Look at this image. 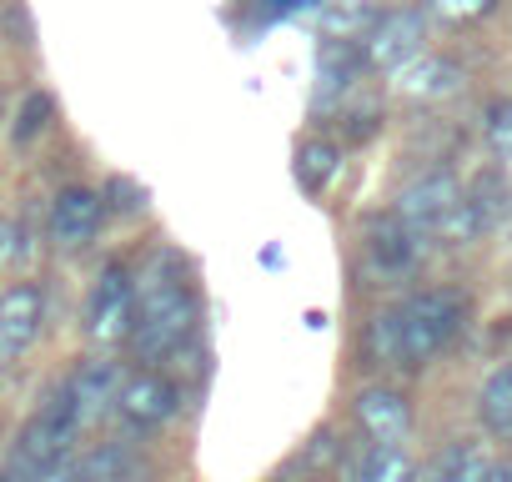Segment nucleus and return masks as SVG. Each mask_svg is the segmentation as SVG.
Segmentation results:
<instances>
[{
    "label": "nucleus",
    "mask_w": 512,
    "mask_h": 482,
    "mask_svg": "<svg viewBox=\"0 0 512 482\" xmlns=\"http://www.w3.org/2000/svg\"><path fill=\"white\" fill-rule=\"evenodd\" d=\"M352 76H357V61L347 56V51H332L327 61H322V86H317V106L322 111H332L337 106V96L352 86Z\"/></svg>",
    "instance_id": "19"
},
{
    "label": "nucleus",
    "mask_w": 512,
    "mask_h": 482,
    "mask_svg": "<svg viewBox=\"0 0 512 482\" xmlns=\"http://www.w3.org/2000/svg\"><path fill=\"white\" fill-rule=\"evenodd\" d=\"M352 417H357V427L367 432V442L407 447V432H412V402H407L397 387H362V392L352 397Z\"/></svg>",
    "instance_id": "9"
},
{
    "label": "nucleus",
    "mask_w": 512,
    "mask_h": 482,
    "mask_svg": "<svg viewBox=\"0 0 512 482\" xmlns=\"http://www.w3.org/2000/svg\"><path fill=\"white\" fill-rule=\"evenodd\" d=\"M116 412L121 422H131L136 432H151V427H166L176 412H181V387L161 372H131L116 392Z\"/></svg>",
    "instance_id": "6"
},
{
    "label": "nucleus",
    "mask_w": 512,
    "mask_h": 482,
    "mask_svg": "<svg viewBox=\"0 0 512 482\" xmlns=\"http://www.w3.org/2000/svg\"><path fill=\"white\" fill-rule=\"evenodd\" d=\"M101 221H106V201H101L96 191H86V186H66V191L51 201V241H56L61 252L91 247L96 231H101Z\"/></svg>",
    "instance_id": "10"
},
{
    "label": "nucleus",
    "mask_w": 512,
    "mask_h": 482,
    "mask_svg": "<svg viewBox=\"0 0 512 482\" xmlns=\"http://www.w3.org/2000/svg\"><path fill=\"white\" fill-rule=\"evenodd\" d=\"M467 201L477 206V216H482V221H487V231H492V226H497V216L507 211V181H502L497 171H487V176L467 191Z\"/></svg>",
    "instance_id": "21"
},
{
    "label": "nucleus",
    "mask_w": 512,
    "mask_h": 482,
    "mask_svg": "<svg viewBox=\"0 0 512 482\" xmlns=\"http://www.w3.org/2000/svg\"><path fill=\"white\" fill-rule=\"evenodd\" d=\"M337 171H342V151L332 146V141H307L302 151H297V181L317 196V191H327L332 181H337Z\"/></svg>",
    "instance_id": "17"
},
{
    "label": "nucleus",
    "mask_w": 512,
    "mask_h": 482,
    "mask_svg": "<svg viewBox=\"0 0 512 482\" xmlns=\"http://www.w3.org/2000/svg\"><path fill=\"white\" fill-rule=\"evenodd\" d=\"M76 437H81V422H76L71 392H66V382H61V387L41 402V412L26 422V432L16 437L11 462H6V477H0V482H36L46 467L76 457Z\"/></svg>",
    "instance_id": "2"
},
{
    "label": "nucleus",
    "mask_w": 512,
    "mask_h": 482,
    "mask_svg": "<svg viewBox=\"0 0 512 482\" xmlns=\"http://www.w3.org/2000/svg\"><path fill=\"white\" fill-rule=\"evenodd\" d=\"M41 322H46V297L36 282H16L0 292V372L16 367L36 347Z\"/></svg>",
    "instance_id": "5"
},
{
    "label": "nucleus",
    "mask_w": 512,
    "mask_h": 482,
    "mask_svg": "<svg viewBox=\"0 0 512 482\" xmlns=\"http://www.w3.org/2000/svg\"><path fill=\"white\" fill-rule=\"evenodd\" d=\"M46 111H51V101H46V96H31V101H26V121L16 126V136H21V141L36 136V126H46Z\"/></svg>",
    "instance_id": "24"
},
{
    "label": "nucleus",
    "mask_w": 512,
    "mask_h": 482,
    "mask_svg": "<svg viewBox=\"0 0 512 482\" xmlns=\"http://www.w3.org/2000/svg\"><path fill=\"white\" fill-rule=\"evenodd\" d=\"M487 482H512V462H492V472H487Z\"/></svg>",
    "instance_id": "26"
},
{
    "label": "nucleus",
    "mask_w": 512,
    "mask_h": 482,
    "mask_svg": "<svg viewBox=\"0 0 512 482\" xmlns=\"http://www.w3.org/2000/svg\"><path fill=\"white\" fill-rule=\"evenodd\" d=\"M432 467H437V477H442V482H487L492 457L482 452V442H452Z\"/></svg>",
    "instance_id": "18"
},
{
    "label": "nucleus",
    "mask_w": 512,
    "mask_h": 482,
    "mask_svg": "<svg viewBox=\"0 0 512 482\" xmlns=\"http://www.w3.org/2000/svg\"><path fill=\"white\" fill-rule=\"evenodd\" d=\"M11 236H16V231H11V221H6V216H0V262H6V257H11Z\"/></svg>",
    "instance_id": "25"
},
{
    "label": "nucleus",
    "mask_w": 512,
    "mask_h": 482,
    "mask_svg": "<svg viewBox=\"0 0 512 482\" xmlns=\"http://www.w3.org/2000/svg\"><path fill=\"white\" fill-rule=\"evenodd\" d=\"M482 136H487V151H492L497 161H512V101H497V106H487Z\"/></svg>",
    "instance_id": "22"
},
{
    "label": "nucleus",
    "mask_w": 512,
    "mask_h": 482,
    "mask_svg": "<svg viewBox=\"0 0 512 482\" xmlns=\"http://www.w3.org/2000/svg\"><path fill=\"white\" fill-rule=\"evenodd\" d=\"M457 201H462L457 176H452V171H427V176H417L412 186H402V191H397L392 216H397V221H407V226L422 236V231H437Z\"/></svg>",
    "instance_id": "8"
},
{
    "label": "nucleus",
    "mask_w": 512,
    "mask_h": 482,
    "mask_svg": "<svg viewBox=\"0 0 512 482\" xmlns=\"http://www.w3.org/2000/svg\"><path fill=\"white\" fill-rule=\"evenodd\" d=\"M422 41H427V21H422L417 11H392V16H382V21L367 31L362 56H367V66H377V71H402V66H412V61L422 56Z\"/></svg>",
    "instance_id": "7"
},
{
    "label": "nucleus",
    "mask_w": 512,
    "mask_h": 482,
    "mask_svg": "<svg viewBox=\"0 0 512 482\" xmlns=\"http://www.w3.org/2000/svg\"><path fill=\"white\" fill-rule=\"evenodd\" d=\"M201 322V302L191 292V282L181 277V257L171 262V272H161V257H151L146 282H136V327H131V347L141 362H166L176 357L191 332Z\"/></svg>",
    "instance_id": "1"
},
{
    "label": "nucleus",
    "mask_w": 512,
    "mask_h": 482,
    "mask_svg": "<svg viewBox=\"0 0 512 482\" xmlns=\"http://www.w3.org/2000/svg\"><path fill=\"white\" fill-rule=\"evenodd\" d=\"M397 86L412 101H442V96H457L462 91V66H452L442 56H417L412 66L397 71Z\"/></svg>",
    "instance_id": "13"
},
{
    "label": "nucleus",
    "mask_w": 512,
    "mask_h": 482,
    "mask_svg": "<svg viewBox=\"0 0 512 482\" xmlns=\"http://www.w3.org/2000/svg\"><path fill=\"white\" fill-rule=\"evenodd\" d=\"M367 257L377 262L382 277H402L417 262V231L407 221H397L392 211L367 216Z\"/></svg>",
    "instance_id": "12"
},
{
    "label": "nucleus",
    "mask_w": 512,
    "mask_h": 482,
    "mask_svg": "<svg viewBox=\"0 0 512 482\" xmlns=\"http://www.w3.org/2000/svg\"><path fill=\"white\" fill-rule=\"evenodd\" d=\"M357 482H417L412 452H407V447L367 442V452L357 457Z\"/></svg>",
    "instance_id": "16"
},
{
    "label": "nucleus",
    "mask_w": 512,
    "mask_h": 482,
    "mask_svg": "<svg viewBox=\"0 0 512 482\" xmlns=\"http://www.w3.org/2000/svg\"><path fill=\"white\" fill-rule=\"evenodd\" d=\"M121 367L116 362H106V357H96V362H81L71 377H66V392H71V407H76V422H81V432L86 427H96L106 412H116V392H121Z\"/></svg>",
    "instance_id": "11"
},
{
    "label": "nucleus",
    "mask_w": 512,
    "mask_h": 482,
    "mask_svg": "<svg viewBox=\"0 0 512 482\" xmlns=\"http://www.w3.org/2000/svg\"><path fill=\"white\" fill-rule=\"evenodd\" d=\"M482 231H487V221L477 216V206H472L467 196H462V201L447 211V221L437 226V236H442V241H452V247H467V241H477Z\"/></svg>",
    "instance_id": "20"
},
{
    "label": "nucleus",
    "mask_w": 512,
    "mask_h": 482,
    "mask_svg": "<svg viewBox=\"0 0 512 482\" xmlns=\"http://www.w3.org/2000/svg\"><path fill=\"white\" fill-rule=\"evenodd\" d=\"M477 417L497 442H512V367H497L477 392Z\"/></svg>",
    "instance_id": "14"
},
{
    "label": "nucleus",
    "mask_w": 512,
    "mask_h": 482,
    "mask_svg": "<svg viewBox=\"0 0 512 482\" xmlns=\"http://www.w3.org/2000/svg\"><path fill=\"white\" fill-rule=\"evenodd\" d=\"M397 312V332H402V367H427L462 327V297L457 292H417L407 297Z\"/></svg>",
    "instance_id": "3"
},
{
    "label": "nucleus",
    "mask_w": 512,
    "mask_h": 482,
    "mask_svg": "<svg viewBox=\"0 0 512 482\" xmlns=\"http://www.w3.org/2000/svg\"><path fill=\"white\" fill-rule=\"evenodd\" d=\"M76 482H131V447L126 442H96L76 457Z\"/></svg>",
    "instance_id": "15"
},
{
    "label": "nucleus",
    "mask_w": 512,
    "mask_h": 482,
    "mask_svg": "<svg viewBox=\"0 0 512 482\" xmlns=\"http://www.w3.org/2000/svg\"><path fill=\"white\" fill-rule=\"evenodd\" d=\"M136 327V282L121 267H106L86 302V342L91 347H121Z\"/></svg>",
    "instance_id": "4"
},
{
    "label": "nucleus",
    "mask_w": 512,
    "mask_h": 482,
    "mask_svg": "<svg viewBox=\"0 0 512 482\" xmlns=\"http://www.w3.org/2000/svg\"><path fill=\"white\" fill-rule=\"evenodd\" d=\"M437 6V16H447V21H477V16H487L497 0H432Z\"/></svg>",
    "instance_id": "23"
}]
</instances>
